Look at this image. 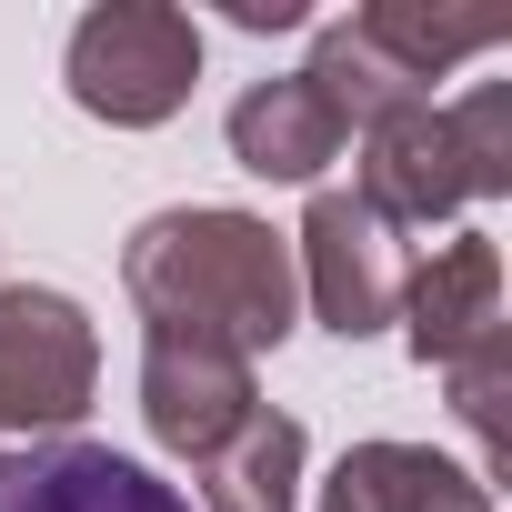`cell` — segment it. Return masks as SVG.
<instances>
[{
    "instance_id": "6da1fadb",
    "label": "cell",
    "mask_w": 512,
    "mask_h": 512,
    "mask_svg": "<svg viewBox=\"0 0 512 512\" xmlns=\"http://www.w3.org/2000/svg\"><path fill=\"white\" fill-rule=\"evenodd\" d=\"M121 292H131L151 322H171V332L231 342L241 362H251V352H282L292 322H302L292 241H282L262 211H231V201L151 211V221L121 241Z\"/></svg>"
},
{
    "instance_id": "7a4b0ae2",
    "label": "cell",
    "mask_w": 512,
    "mask_h": 512,
    "mask_svg": "<svg viewBox=\"0 0 512 512\" xmlns=\"http://www.w3.org/2000/svg\"><path fill=\"white\" fill-rule=\"evenodd\" d=\"M61 81L91 121L111 131H161L191 81H201V21L171 11V0H101V11L71 21V51H61Z\"/></svg>"
},
{
    "instance_id": "3957f363",
    "label": "cell",
    "mask_w": 512,
    "mask_h": 512,
    "mask_svg": "<svg viewBox=\"0 0 512 512\" xmlns=\"http://www.w3.org/2000/svg\"><path fill=\"white\" fill-rule=\"evenodd\" d=\"M101 382V332L51 282H0V432L71 442Z\"/></svg>"
},
{
    "instance_id": "277c9868",
    "label": "cell",
    "mask_w": 512,
    "mask_h": 512,
    "mask_svg": "<svg viewBox=\"0 0 512 512\" xmlns=\"http://www.w3.org/2000/svg\"><path fill=\"white\" fill-rule=\"evenodd\" d=\"M251 412H262V382H251V362L231 342H201V332H171V322L141 332V422L171 462L201 472Z\"/></svg>"
},
{
    "instance_id": "5b68a950",
    "label": "cell",
    "mask_w": 512,
    "mask_h": 512,
    "mask_svg": "<svg viewBox=\"0 0 512 512\" xmlns=\"http://www.w3.org/2000/svg\"><path fill=\"white\" fill-rule=\"evenodd\" d=\"M292 282L312 292V322H322V332H342V342L392 332V302H402L392 231H382L352 191H312V211H302V231H292Z\"/></svg>"
},
{
    "instance_id": "8992f818",
    "label": "cell",
    "mask_w": 512,
    "mask_h": 512,
    "mask_svg": "<svg viewBox=\"0 0 512 512\" xmlns=\"http://www.w3.org/2000/svg\"><path fill=\"white\" fill-rule=\"evenodd\" d=\"M352 201L382 221V231H442L472 181H462V151H452V121L432 101H402L362 131V161H352Z\"/></svg>"
},
{
    "instance_id": "52a82bcc",
    "label": "cell",
    "mask_w": 512,
    "mask_h": 512,
    "mask_svg": "<svg viewBox=\"0 0 512 512\" xmlns=\"http://www.w3.org/2000/svg\"><path fill=\"white\" fill-rule=\"evenodd\" d=\"M392 322H402V342H412L422 372H452L462 352H482L492 332H512V322H502V241H492V231L432 241V262L402 272Z\"/></svg>"
},
{
    "instance_id": "ba28073f",
    "label": "cell",
    "mask_w": 512,
    "mask_h": 512,
    "mask_svg": "<svg viewBox=\"0 0 512 512\" xmlns=\"http://www.w3.org/2000/svg\"><path fill=\"white\" fill-rule=\"evenodd\" d=\"M0 512H191V492L111 442H21L0 452Z\"/></svg>"
},
{
    "instance_id": "9c48e42d",
    "label": "cell",
    "mask_w": 512,
    "mask_h": 512,
    "mask_svg": "<svg viewBox=\"0 0 512 512\" xmlns=\"http://www.w3.org/2000/svg\"><path fill=\"white\" fill-rule=\"evenodd\" d=\"M231 161L251 171V181H322L332 161H342V111L302 81V71H282V81H251L241 101H231Z\"/></svg>"
},
{
    "instance_id": "30bf717a",
    "label": "cell",
    "mask_w": 512,
    "mask_h": 512,
    "mask_svg": "<svg viewBox=\"0 0 512 512\" xmlns=\"http://www.w3.org/2000/svg\"><path fill=\"white\" fill-rule=\"evenodd\" d=\"M322 512H492V482L432 442H352L322 472Z\"/></svg>"
},
{
    "instance_id": "8fae6325",
    "label": "cell",
    "mask_w": 512,
    "mask_h": 512,
    "mask_svg": "<svg viewBox=\"0 0 512 512\" xmlns=\"http://www.w3.org/2000/svg\"><path fill=\"white\" fill-rule=\"evenodd\" d=\"M302 462H312L302 422L262 402V412L201 462V502H191V512H292V502H302Z\"/></svg>"
},
{
    "instance_id": "7c38bea8",
    "label": "cell",
    "mask_w": 512,
    "mask_h": 512,
    "mask_svg": "<svg viewBox=\"0 0 512 512\" xmlns=\"http://www.w3.org/2000/svg\"><path fill=\"white\" fill-rule=\"evenodd\" d=\"M352 31L432 101V81L452 71V61H472V51H492L502 41V21L492 11H432V0H362V11H352Z\"/></svg>"
},
{
    "instance_id": "4fadbf2b",
    "label": "cell",
    "mask_w": 512,
    "mask_h": 512,
    "mask_svg": "<svg viewBox=\"0 0 512 512\" xmlns=\"http://www.w3.org/2000/svg\"><path fill=\"white\" fill-rule=\"evenodd\" d=\"M302 81H312V91L342 111V131H372L382 111L422 101V91H412V81H402V71H392V61H382V51H372L352 21H322V31H312V61H302Z\"/></svg>"
},
{
    "instance_id": "5bb4252c",
    "label": "cell",
    "mask_w": 512,
    "mask_h": 512,
    "mask_svg": "<svg viewBox=\"0 0 512 512\" xmlns=\"http://www.w3.org/2000/svg\"><path fill=\"white\" fill-rule=\"evenodd\" d=\"M442 121H452V151H462V181H472V201H502V191H512V81H482V91H462Z\"/></svg>"
},
{
    "instance_id": "9a60e30c",
    "label": "cell",
    "mask_w": 512,
    "mask_h": 512,
    "mask_svg": "<svg viewBox=\"0 0 512 512\" xmlns=\"http://www.w3.org/2000/svg\"><path fill=\"white\" fill-rule=\"evenodd\" d=\"M442 382H452V422L482 442V482H492V472H502V442H512V422H502V392H512V332H492L482 352H462Z\"/></svg>"
},
{
    "instance_id": "2e32d148",
    "label": "cell",
    "mask_w": 512,
    "mask_h": 512,
    "mask_svg": "<svg viewBox=\"0 0 512 512\" xmlns=\"http://www.w3.org/2000/svg\"><path fill=\"white\" fill-rule=\"evenodd\" d=\"M231 21L241 31H302L312 11H302V0H231Z\"/></svg>"
}]
</instances>
